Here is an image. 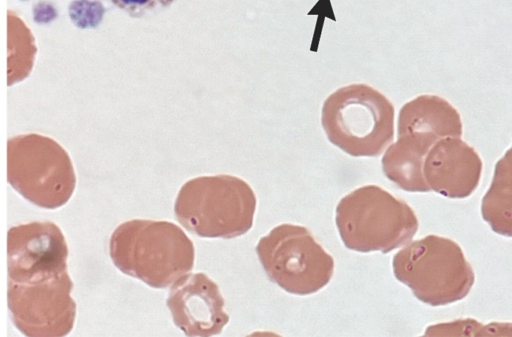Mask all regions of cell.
Returning a JSON list of instances; mask_svg holds the SVG:
<instances>
[{"label":"cell","mask_w":512,"mask_h":337,"mask_svg":"<svg viewBox=\"0 0 512 337\" xmlns=\"http://www.w3.org/2000/svg\"><path fill=\"white\" fill-rule=\"evenodd\" d=\"M257 199L243 179L227 175L200 176L180 188L174 203L177 221L206 238H235L254 221Z\"/></svg>","instance_id":"7a4b0ae2"},{"label":"cell","mask_w":512,"mask_h":337,"mask_svg":"<svg viewBox=\"0 0 512 337\" xmlns=\"http://www.w3.org/2000/svg\"><path fill=\"white\" fill-rule=\"evenodd\" d=\"M72 289L68 271L36 283L8 280L7 303L13 325L25 336L68 335L74 327L77 309Z\"/></svg>","instance_id":"ba28073f"},{"label":"cell","mask_w":512,"mask_h":337,"mask_svg":"<svg viewBox=\"0 0 512 337\" xmlns=\"http://www.w3.org/2000/svg\"><path fill=\"white\" fill-rule=\"evenodd\" d=\"M131 16H141L149 11L168 7L175 0H109Z\"/></svg>","instance_id":"2e32d148"},{"label":"cell","mask_w":512,"mask_h":337,"mask_svg":"<svg viewBox=\"0 0 512 337\" xmlns=\"http://www.w3.org/2000/svg\"><path fill=\"white\" fill-rule=\"evenodd\" d=\"M256 253L269 279L288 293L305 296L331 280L334 259L309 229L289 223L260 238Z\"/></svg>","instance_id":"52a82bcc"},{"label":"cell","mask_w":512,"mask_h":337,"mask_svg":"<svg viewBox=\"0 0 512 337\" xmlns=\"http://www.w3.org/2000/svg\"><path fill=\"white\" fill-rule=\"evenodd\" d=\"M415 132L429 133L438 139L461 137V116L446 99L438 95H419L401 107L397 119L398 136Z\"/></svg>","instance_id":"4fadbf2b"},{"label":"cell","mask_w":512,"mask_h":337,"mask_svg":"<svg viewBox=\"0 0 512 337\" xmlns=\"http://www.w3.org/2000/svg\"><path fill=\"white\" fill-rule=\"evenodd\" d=\"M438 140L429 133H408L387 146L381 159L387 179L407 192H429L423 175L424 158Z\"/></svg>","instance_id":"7c38bea8"},{"label":"cell","mask_w":512,"mask_h":337,"mask_svg":"<svg viewBox=\"0 0 512 337\" xmlns=\"http://www.w3.org/2000/svg\"><path fill=\"white\" fill-rule=\"evenodd\" d=\"M511 149L498 160L489 189L482 198L481 214L491 229L502 236L512 235Z\"/></svg>","instance_id":"5bb4252c"},{"label":"cell","mask_w":512,"mask_h":337,"mask_svg":"<svg viewBox=\"0 0 512 337\" xmlns=\"http://www.w3.org/2000/svg\"><path fill=\"white\" fill-rule=\"evenodd\" d=\"M392 268L418 300L434 307L464 299L475 282L460 245L438 235L407 243L393 256Z\"/></svg>","instance_id":"5b68a950"},{"label":"cell","mask_w":512,"mask_h":337,"mask_svg":"<svg viewBox=\"0 0 512 337\" xmlns=\"http://www.w3.org/2000/svg\"><path fill=\"white\" fill-rule=\"evenodd\" d=\"M68 245L51 221H33L7 232V271L15 283H36L67 271Z\"/></svg>","instance_id":"9c48e42d"},{"label":"cell","mask_w":512,"mask_h":337,"mask_svg":"<svg viewBox=\"0 0 512 337\" xmlns=\"http://www.w3.org/2000/svg\"><path fill=\"white\" fill-rule=\"evenodd\" d=\"M482 169L479 154L461 137L438 139L423 163L429 189L452 199L469 197L479 185Z\"/></svg>","instance_id":"8fae6325"},{"label":"cell","mask_w":512,"mask_h":337,"mask_svg":"<svg viewBox=\"0 0 512 337\" xmlns=\"http://www.w3.org/2000/svg\"><path fill=\"white\" fill-rule=\"evenodd\" d=\"M37 46L35 37L14 11H7V86L12 87L31 74Z\"/></svg>","instance_id":"9a60e30c"},{"label":"cell","mask_w":512,"mask_h":337,"mask_svg":"<svg viewBox=\"0 0 512 337\" xmlns=\"http://www.w3.org/2000/svg\"><path fill=\"white\" fill-rule=\"evenodd\" d=\"M395 109L374 87L354 83L324 101L321 124L328 140L353 157H376L394 139Z\"/></svg>","instance_id":"277c9868"},{"label":"cell","mask_w":512,"mask_h":337,"mask_svg":"<svg viewBox=\"0 0 512 337\" xmlns=\"http://www.w3.org/2000/svg\"><path fill=\"white\" fill-rule=\"evenodd\" d=\"M109 255L123 274L163 289L191 272L195 249L191 239L172 222L133 219L114 229Z\"/></svg>","instance_id":"6da1fadb"},{"label":"cell","mask_w":512,"mask_h":337,"mask_svg":"<svg viewBox=\"0 0 512 337\" xmlns=\"http://www.w3.org/2000/svg\"><path fill=\"white\" fill-rule=\"evenodd\" d=\"M7 181L30 203L55 210L70 200L77 179L71 157L60 143L26 133L7 141Z\"/></svg>","instance_id":"8992f818"},{"label":"cell","mask_w":512,"mask_h":337,"mask_svg":"<svg viewBox=\"0 0 512 337\" xmlns=\"http://www.w3.org/2000/svg\"><path fill=\"white\" fill-rule=\"evenodd\" d=\"M335 223L343 244L357 252L388 253L412 240L419 221L411 206L377 185L359 187L342 197Z\"/></svg>","instance_id":"3957f363"},{"label":"cell","mask_w":512,"mask_h":337,"mask_svg":"<svg viewBox=\"0 0 512 337\" xmlns=\"http://www.w3.org/2000/svg\"><path fill=\"white\" fill-rule=\"evenodd\" d=\"M166 304L175 325L188 336H211L229 322L218 285L204 273H187L175 281Z\"/></svg>","instance_id":"30bf717a"}]
</instances>
